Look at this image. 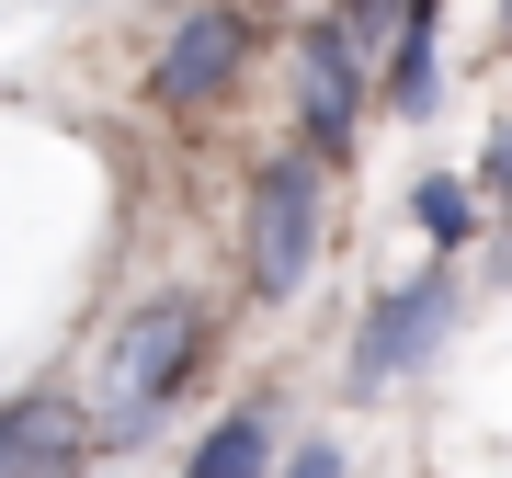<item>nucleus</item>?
<instances>
[{"mask_svg":"<svg viewBox=\"0 0 512 478\" xmlns=\"http://www.w3.org/2000/svg\"><path fill=\"white\" fill-rule=\"evenodd\" d=\"M251 57V12H183L160 35V103H217Z\"/></svg>","mask_w":512,"mask_h":478,"instance_id":"5","label":"nucleus"},{"mask_svg":"<svg viewBox=\"0 0 512 478\" xmlns=\"http://www.w3.org/2000/svg\"><path fill=\"white\" fill-rule=\"evenodd\" d=\"M92 456V422H80L69 399H23L0 410V478H69Z\"/></svg>","mask_w":512,"mask_h":478,"instance_id":"6","label":"nucleus"},{"mask_svg":"<svg viewBox=\"0 0 512 478\" xmlns=\"http://www.w3.org/2000/svg\"><path fill=\"white\" fill-rule=\"evenodd\" d=\"M308 262H319V160L285 148V160H262V183H251V285L296 296Z\"/></svg>","mask_w":512,"mask_h":478,"instance_id":"2","label":"nucleus"},{"mask_svg":"<svg viewBox=\"0 0 512 478\" xmlns=\"http://www.w3.org/2000/svg\"><path fill=\"white\" fill-rule=\"evenodd\" d=\"M444 331H456V274H410V285H387L376 308H365V342H353V387H399L421 376L444 353Z\"/></svg>","mask_w":512,"mask_h":478,"instance_id":"3","label":"nucleus"},{"mask_svg":"<svg viewBox=\"0 0 512 478\" xmlns=\"http://www.w3.org/2000/svg\"><path fill=\"white\" fill-rule=\"evenodd\" d=\"M194 353H205V308L194 296H148V308L114 319V342H103V444H137L160 422L183 399Z\"/></svg>","mask_w":512,"mask_h":478,"instance_id":"1","label":"nucleus"},{"mask_svg":"<svg viewBox=\"0 0 512 478\" xmlns=\"http://www.w3.org/2000/svg\"><path fill=\"white\" fill-rule=\"evenodd\" d=\"M353 456H342V444H330V433H308V444H285V467L274 478H342Z\"/></svg>","mask_w":512,"mask_h":478,"instance_id":"10","label":"nucleus"},{"mask_svg":"<svg viewBox=\"0 0 512 478\" xmlns=\"http://www.w3.org/2000/svg\"><path fill=\"white\" fill-rule=\"evenodd\" d=\"M274 456H285V444H274V410H228V422L183 456V478H274Z\"/></svg>","mask_w":512,"mask_h":478,"instance_id":"8","label":"nucleus"},{"mask_svg":"<svg viewBox=\"0 0 512 478\" xmlns=\"http://www.w3.org/2000/svg\"><path fill=\"white\" fill-rule=\"evenodd\" d=\"M433 35H444V12H433V0H410V12H399V57H387V103H399L410 126H421V114L444 103V69H433Z\"/></svg>","mask_w":512,"mask_h":478,"instance_id":"7","label":"nucleus"},{"mask_svg":"<svg viewBox=\"0 0 512 478\" xmlns=\"http://www.w3.org/2000/svg\"><path fill=\"white\" fill-rule=\"evenodd\" d=\"M410 217H421V228H433V239H444V251H456V239H467V217H478V205H467V183H444V171H433V183H421V194H410Z\"/></svg>","mask_w":512,"mask_h":478,"instance_id":"9","label":"nucleus"},{"mask_svg":"<svg viewBox=\"0 0 512 478\" xmlns=\"http://www.w3.org/2000/svg\"><path fill=\"white\" fill-rule=\"evenodd\" d=\"M296 126H308V160H342L353 126H365V69H353L342 23H319V35L296 46Z\"/></svg>","mask_w":512,"mask_h":478,"instance_id":"4","label":"nucleus"}]
</instances>
